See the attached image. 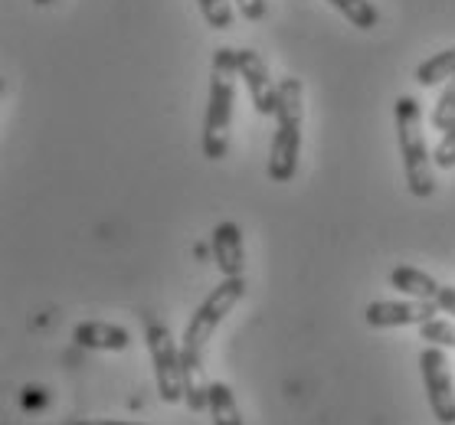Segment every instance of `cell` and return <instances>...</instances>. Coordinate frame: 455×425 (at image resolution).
Segmentation results:
<instances>
[{"label": "cell", "mask_w": 455, "mask_h": 425, "mask_svg": "<svg viewBox=\"0 0 455 425\" xmlns=\"http://www.w3.org/2000/svg\"><path fill=\"white\" fill-rule=\"evenodd\" d=\"M73 341L79 347H89V350H128L132 343V334L118 327V324H105V321H83L76 324Z\"/></svg>", "instance_id": "cell-9"}, {"label": "cell", "mask_w": 455, "mask_h": 425, "mask_svg": "<svg viewBox=\"0 0 455 425\" xmlns=\"http://www.w3.org/2000/svg\"><path fill=\"white\" fill-rule=\"evenodd\" d=\"M435 304H439V311L452 314L455 318V288L452 285H439V291H435Z\"/></svg>", "instance_id": "cell-19"}, {"label": "cell", "mask_w": 455, "mask_h": 425, "mask_svg": "<svg viewBox=\"0 0 455 425\" xmlns=\"http://www.w3.org/2000/svg\"><path fill=\"white\" fill-rule=\"evenodd\" d=\"M396 118V141H400V157H403L406 187L416 200H429L435 193L433 154L426 147L423 135V108L413 95H400L394 105Z\"/></svg>", "instance_id": "cell-3"}, {"label": "cell", "mask_w": 455, "mask_h": 425, "mask_svg": "<svg viewBox=\"0 0 455 425\" xmlns=\"http://www.w3.org/2000/svg\"><path fill=\"white\" fill-rule=\"evenodd\" d=\"M419 337L426 343H435V347H455V324L433 318V321L419 324Z\"/></svg>", "instance_id": "cell-16"}, {"label": "cell", "mask_w": 455, "mask_h": 425, "mask_svg": "<svg viewBox=\"0 0 455 425\" xmlns=\"http://www.w3.org/2000/svg\"><path fill=\"white\" fill-rule=\"evenodd\" d=\"M439 314V304L435 301H371L367 311H363V321L383 331V327H410V324H426Z\"/></svg>", "instance_id": "cell-7"}, {"label": "cell", "mask_w": 455, "mask_h": 425, "mask_svg": "<svg viewBox=\"0 0 455 425\" xmlns=\"http://www.w3.org/2000/svg\"><path fill=\"white\" fill-rule=\"evenodd\" d=\"M419 374H423L426 399H429L433 419L439 425H455V383L445 347L426 343V350L419 353Z\"/></svg>", "instance_id": "cell-5"}, {"label": "cell", "mask_w": 455, "mask_h": 425, "mask_svg": "<svg viewBox=\"0 0 455 425\" xmlns=\"http://www.w3.org/2000/svg\"><path fill=\"white\" fill-rule=\"evenodd\" d=\"M449 79H455V46L435 52V56H429L426 63L416 66V83L423 85V89L443 85V83H449Z\"/></svg>", "instance_id": "cell-12"}, {"label": "cell", "mask_w": 455, "mask_h": 425, "mask_svg": "<svg viewBox=\"0 0 455 425\" xmlns=\"http://www.w3.org/2000/svg\"><path fill=\"white\" fill-rule=\"evenodd\" d=\"M301 122H305V85L301 79H282L279 108H275V135L269 147L272 184H289L299 170L301 157Z\"/></svg>", "instance_id": "cell-2"}, {"label": "cell", "mask_w": 455, "mask_h": 425, "mask_svg": "<svg viewBox=\"0 0 455 425\" xmlns=\"http://www.w3.org/2000/svg\"><path fill=\"white\" fill-rule=\"evenodd\" d=\"M197 7L210 30H229L233 27V7H229V0H197Z\"/></svg>", "instance_id": "cell-14"}, {"label": "cell", "mask_w": 455, "mask_h": 425, "mask_svg": "<svg viewBox=\"0 0 455 425\" xmlns=\"http://www.w3.org/2000/svg\"><path fill=\"white\" fill-rule=\"evenodd\" d=\"M148 353L155 363V380H157V396L167 405L184 403L187 386H184V357H180V343L174 341V334L167 331L164 324L148 321Z\"/></svg>", "instance_id": "cell-4"}, {"label": "cell", "mask_w": 455, "mask_h": 425, "mask_svg": "<svg viewBox=\"0 0 455 425\" xmlns=\"http://www.w3.org/2000/svg\"><path fill=\"white\" fill-rule=\"evenodd\" d=\"M33 4H36V7H50L52 0H33Z\"/></svg>", "instance_id": "cell-21"}, {"label": "cell", "mask_w": 455, "mask_h": 425, "mask_svg": "<svg viewBox=\"0 0 455 425\" xmlns=\"http://www.w3.org/2000/svg\"><path fill=\"white\" fill-rule=\"evenodd\" d=\"M213 259L223 279H243L246 269V246H243V232L236 223H220L213 229Z\"/></svg>", "instance_id": "cell-8"}, {"label": "cell", "mask_w": 455, "mask_h": 425, "mask_svg": "<svg viewBox=\"0 0 455 425\" xmlns=\"http://www.w3.org/2000/svg\"><path fill=\"white\" fill-rule=\"evenodd\" d=\"M236 59H239V79L246 83L249 98L256 105V112L262 114V118H272L275 108H279V85L272 79L266 59H262L256 50H236Z\"/></svg>", "instance_id": "cell-6"}, {"label": "cell", "mask_w": 455, "mask_h": 425, "mask_svg": "<svg viewBox=\"0 0 455 425\" xmlns=\"http://www.w3.org/2000/svg\"><path fill=\"white\" fill-rule=\"evenodd\" d=\"M433 164L439 167V170H452L455 167V122L443 131V141L435 145L433 151Z\"/></svg>", "instance_id": "cell-17"}, {"label": "cell", "mask_w": 455, "mask_h": 425, "mask_svg": "<svg viewBox=\"0 0 455 425\" xmlns=\"http://www.w3.org/2000/svg\"><path fill=\"white\" fill-rule=\"evenodd\" d=\"M328 4L357 30H373L380 23V13H377L371 0H328Z\"/></svg>", "instance_id": "cell-13"}, {"label": "cell", "mask_w": 455, "mask_h": 425, "mask_svg": "<svg viewBox=\"0 0 455 425\" xmlns=\"http://www.w3.org/2000/svg\"><path fill=\"white\" fill-rule=\"evenodd\" d=\"M236 7L246 20H262L266 11H269V7H266V0H236Z\"/></svg>", "instance_id": "cell-18"}, {"label": "cell", "mask_w": 455, "mask_h": 425, "mask_svg": "<svg viewBox=\"0 0 455 425\" xmlns=\"http://www.w3.org/2000/svg\"><path fill=\"white\" fill-rule=\"evenodd\" d=\"M390 285H394L396 291L410 295V298L435 301V291H439V285H443V281H435L429 272L413 269V265H396V269L390 272Z\"/></svg>", "instance_id": "cell-10"}, {"label": "cell", "mask_w": 455, "mask_h": 425, "mask_svg": "<svg viewBox=\"0 0 455 425\" xmlns=\"http://www.w3.org/2000/svg\"><path fill=\"white\" fill-rule=\"evenodd\" d=\"M236 79H239L236 50L223 46V50L213 52V69H210V98H207V118H204V157L207 161H223L229 154Z\"/></svg>", "instance_id": "cell-1"}, {"label": "cell", "mask_w": 455, "mask_h": 425, "mask_svg": "<svg viewBox=\"0 0 455 425\" xmlns=\"http://www.w3.org/2000/svg\"><path fill=\"white\" fill-rule=\"evenodd\" d=\"M69 425H145V422H115V419H83V422H69Z\"/></svg>", "instance_id": "cell-20"}, {"label": "cell", "mask_w": 455, "mask_h": 425, "mask_svg": "<svg viewBox=\"0 0 455 425\" xmlns=\"http://www.w3.org/2000/svg\"><path fill=\"white\" fill-rule=\"evenodd\" d=\"M429 122H433L435 131H445V128L455 122V79H449V85L443 89V95H439V102H435Z\"/></svg>", "instance_id": "cell-15"}, {"label": "cell", "mask_w": 455, "mask_h": 425, "mask_svg": "<svg viewBox=\"0 0 455 425\" xmlns=\"http://www.w3.org/2000/svg\"><path fill=\"white\" fill-rule=\"evenodd\" d=\"M207 413L213 419V425H243V413L236 405V396L227 383L220 380H210L207 390Z\"/></svg>", "instance_id": "cell-11"}]
</instances>
